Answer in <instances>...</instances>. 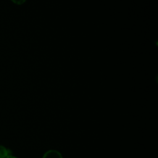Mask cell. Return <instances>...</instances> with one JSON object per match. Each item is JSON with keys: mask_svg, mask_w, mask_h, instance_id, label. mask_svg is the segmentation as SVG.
Masks as SVG:
<instances>
[{"mask_svg": "<svg viewBox=\"0 0 158 158\" xmlns=\"http://www.w3.org/2000/svg\"><path fill=\"white\" fill-rule=\"evenodd\" d=\"M6 158H18V157H15V156H14L11 155V156H7V157H6Z\"/></svg>", "mask_w": 158, "mask_h": 158, "instance_id": "277c9868", "label": "cell"}, {"mask_svg": "<svg viewBox=\"0 0 158 158\" xmlns=\"http://www.w3.org/2000/svg\"><path fill=\"white\" fill-rule=\"evenodd\" d=\"M42 158H63L61 153L57 150L51 149L46 151Z\"/></svg>", "mask_w": 158, "mask_h": 158, "instance_id": "6da1fadb", "label": "cell"}, {"mask_svg": "<svg viewBox=\"0 0 158 158\" xmlns=\"http://www.w3.org/2000/svg\"><path fill=\"white\" fill-rule=\"evenodd\" d=\"M11 155H12V152L10 149H7L2 145H0V158H6Z\"/></svg>", "mask_w": 158, "mask_h": 158, "instance_id": "7a4b0ae2", "label": "cell"}, {"mask_svg": "<svg viewBox=\"0 0 158 158\" xmlns=\"http://www.w3.org/2000/svg\"><path fill=\"white\" fill-rule=\"evenodd\" d=\"M12 2H14V4H17V5H21V4H23V3L25 2L26 0H10Z\"/></svg>", "mask_w": 158, "mask_h": 158, "instance_id": "3957f363", "label": "cell"}]
</instances>
